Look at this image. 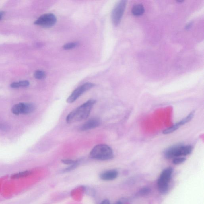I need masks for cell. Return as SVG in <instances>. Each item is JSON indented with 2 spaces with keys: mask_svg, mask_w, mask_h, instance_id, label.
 <instances>
[{
  "mask_svg": "<svg viewBox=\"0 0 204 204\" xmlns=\"http://www.w3.org/2000/svg\"><path fill=\"white\" fill-rule=\"evenodd\" d=\"M96 102V100L93 99L88 100L74 110L67 117V123H72L86 119L90 116L92 108Z\"/></svg>",
  "mask_w": 204,
  "mask_h": 204,
  "instance_id": "cell-1",
  "label": "cell"
},
{
  "mask_svg": "<svg viewBox=\"0 0 204 204\" xmlns=\"http://www.w3.org/2000/svg\"><path fill=\"white\" fill-rule=\"evenodd\" d=\"M90 156L93 159L108 160L114 157L112 149L106 144H99L93 147L90 153Z\"/></svg>",
  "mask_w": 204,
  "mask_h": 204,
  "instance_id": "cell-2",
  "label": "cell"
},
{
  "mask_svg": "<svg viewBox=\"0 0 204 204\" xmlns=\"http://www.w3.org/2000/svg\"><path fill=\"white\" fill-rule=\"evenodd\" d=\"M193 147L191 145H177L168 148L164 152V156L167 159L190 154Z\"/></svg>",
  "mask_w": 204,
  "mask_h": 204,
  "instance_id": "cell-3",
  "label": "cell"
},
{
  "mask_svg": "<svg viewBox=\"0 0 204 204\" xmlns=\"http://www.w3.org/2000/svg\"><path fill=\"white\" fill-rule=\"evenodd\" d=\"M173 173V168L168 167L163 170L160 175L157 182L158 187L159 191L162 194H166L168 192L169 183Z\"/></svg>",
  "mask_w": 204,
  "mask_h": 204,
  "instance_id": "cell-4",
  "label": "cell"
},
{
  "mask_svg": "<svg viewBox=\"0 0 204 204\" xmlns=\"http://www.w3.org/2000/svg\"><path fill=\"white\" fill-rule=\"evenodd\" d=\"M127 1H121L114 8L111 14L112 20L115 26L119 24L125 9Z\"/></svg>",
  "mask_w": 204,
  "mask_h": 204,
  "instance_id": "cell-5",
  "label": "cell"
},
{
  "mask_svg": "<svg viewBox=\"0 0 204 204\" xmlns=\"http://www.w3.org/2000/svg\"><path fill=\"white\" fill-rule=\"evenodd\" d=\"M95 86V84L91 83H86L75 89L71 95L67 99V102L68 103H73L85 92L90 90Z\"/></svg>",
  "mask_w": 204,
  "mask_h": 204,
  "instance_id": "cell-6",
  "label": "cell"
},
{
  "mask_svg": "<svg viewBox=\"0 0 204 204\" xmlns=\"http://www.w3.org/2000/svg\"><path fill=\"white\" fill-rule=\"evenodd\" d=\"M57 18L54 14L51 13L42 15L34 22L36 25H40L46 28L52 27L56 24Z\"/></svg>",
  "mask_w": 204,
  "mask_h": 204,
  "instance_id": "cell-7",
  "label": "cell"
},
{
  "mask_svg": "<svg viewBox=\"0 0 204 204\" xmlns=\"http://www.w3.org/2000/svg\"><path fill=\"white\" fill-rule=\"evenodd\" d=\"M36 109L35 105L30 103H19L15 104L12 108L13 114L16 115L28 114L33 112Z\"/></svg>",
  "mask_w": 204,
  "mask_h": 204,
  "instance_id": "cell-8",
  "label": "cell"
},
{
  "mask_svg": "<svg viewBox=\"0 0 204 204\" xmlns=\"http://www.w3.org/2000/svg\"><path fill=\"white\" fill-rule=\"evenodd\" d=\"M100 124V121L98 119L96 118L90 119L81 126L80 130L81 131H87L91 130L98 127Z\"/></svg>",
  "mask_w": 204,
  "mask_h": 204,
  "instance_id": "cell-9",
  "label": "cell"
},
{
  "mask_svg": "<svg viewBox=\"0 0 204 204\" xmlns=\"http://www.w3.org/2000/svg\"><path fill=\"white\" fill-rule=\"evenodd\" d=\"M118 176V172L113 170L106 171L100 175V178L104 181H111L116 179Z\"/></svg>",
  "mask_w": 204,
  "mask_h": 204,
  "instance_id": "cell-10",
  "label": "cell"
},
{
  "mask_svg": "<svg viewBox=\"0 0 204 204\" xmlns=\"http://www.w3.org/2000/svg\"><path fill=\"white\" fill-rule=\"evenodd\" d=\"M145 9L143 5L141 4H137L133 6L132 9V13L133 15L136 16H140L143 14Z\"/></svg>",
  "mask_w": 204,
  "mask_h": 204,
  "instance_id": "cell-11",
  "label": "cell"
},
{
  "mask_svg": "<svg viewBox=\"0 0 204 204\" xmlns=\"http://www.w3.org/2000/svg\"><path fill=\"white\" fill-rule=\"evenodd\" d=\"M31 174L32 172L30 171H24V172H19L17 174H13L11 176V178L13 179H20V178L27 177Z\"/></svg>",
  "mask_w": 204,
  "mask_h": 204,
  "instance_id": "cell-12",
  "label": "cell"
},
{
  "mask_svg": "<svg viewBox=\"0 0 204 204\" xmlns=\"http://www.w3.org/2000/svg\"><path fill=\"white\" fill-rule=\"evenodd\" d=\"M29 85V82L27 81H23L18 82H14L11 84V88H17L20 87H26Z\"/></svg>",
  "mask_w": 204,
  "mask_h": 204,
  "instance_id": "cell-13",
  "label": "cell"
},
{
  "mask_svg": "<svg viewBox=\"0 0 204 204\" xmlns=\"http://www.w3.org/2000/svg\"><path fill=\"white\" fill-rule=\"evenodd\" d=\"M180 127V126H179V125H178V124L177 123L174 125L169 127V128H168V129L164 130L163 132V134H171V133L174 132V131H176V130L179 129Z\"/></svg>",
  "mask_w": 204,
  "mask_h": 204,
  "instance_id": "cell-14",
  "label": "cell"
},
{
  "mask_svg": "<svg viewBox=\"0 0 204 204\" xmlns=\"http://www.w3.org/2000/svg\"><path fill=\"white\" fill-rule=\"evenodd\" d=\"M194 113V111L192 112L186 118L183 119L181 120V121H180V122H179L178 124H179V125H180V126L183 125H184V124L190 121L191 120L193 117Z\"/></svg>",
  "mask_w": 204,
  "mask_h": 204,
  "instance_id": "cell-15",
  "label": "cell"
},
{
  "mask_svg": "<svg viewBox=\"0 0 204 204\" xmlns=\"http://www.w3.org/2000/svg\"><path fill=\"white\" fill-rule=\"evenodd\" d=\"M79 43L77 42L67 43L63 46V48L65 50H71L77 47Z\"/></svg>",
  "mask_w": 204,
  "mask_h": 204,
  "instance_id": "cell-16",
  "label": "cell"
},
{
  "mask_svg": "<svg viewBox=\"0 0 204 204\" xmlns=\"http://www.w3.org/2000/svg\"><path fill=\"white\" fill-rule=\"evenodd\" d=\"M34 77L38 79H42L46 76V73L44 72L41 70L36 71L34 74Z\"/></svg>",
  "mask_w": 204,
  "mask_h": 204,
  "instance_id": "cell-17",
  "label": "cell"
},
{
  "mask_svg": "<svg viewBox=\"0 0 204 204\" xmlns=\"http://www.w3.org/2000/svg\"><path fill=\"white\" fill-rule=\"evenodd\" d=\"M186 158L184 157L175 158L173 160V163L175 165H179L182 164L186 161Z\"/></svg>",
  "mask_w": 204,
  "mask_h": 204,
  "instance_id": "cell-18",
  "label": "cell"
},
{
  "mask_svg": "<svg viewBox=\"0 0 204 204\" xmlns=\"http://www.w3.org/2000/svg\"><path fill=\"white\" fill-rule=\"evenodd\" d=\"M151 189L149 187H144L141 188L139 191V194L141 195H146L150 193Z\"/></svg>",
  "mask_w": 204,
  "mask_h": 204,
  "instance_id": "cell-19",
  "label": "cell"
},
{
  "mask_svg": "<svg viewBox=\"0 0 204 204\" xmlns=\"http://www.w3.org/2000/svg\"><path fill=\"white\" fill-rule=\"evenodd\" d=\"M79 165V162L77 160L75 163L71 165L70 166L68 167V168H67L66 169H64V170H63V172H70V171H71L72 170L75 169Z\"/></svg>",
  "mask_w": 204,
  "mask_h": 204,
  "instance_id": "cell-20",
  "label": "cell"
},
{
  "mask_svg": "<svg viewBox=\"0 0 204 204\" xmlns=\"http://www.w3.org/2000/svg\"><path fill=\"white\" fill-rule=\"evenodd\" d=\"M0 130L4 131H8L10 130V127L7 124H0Z\"/></svg>",
  "mask_w": 204,
  "mask_h": 204,
  "instance_id": "cell-21",
  "label": "cell"
},
{
  "mask_svg": "<svg viewBox=\"0 0 204 204\" xmlns=\"http://www.w3.org/2000/svg\"><path fill=\"white\" fill-rule=\"evenodd\" d=\"M77 161L71 159H63L61 160L62 162L65 164L66 165L73 164L77 162Z\"/></svg>",
  "mask_w": 204,
  "mask_h": 204,
  "instance_id": "cell-22",
  "label": "cell"
},
{
  "mask_svg": "<svg viewBox=\"0 0 204 204\" xmlns=\"http://www.w3.org/2000/svg\"><path fill=\"white\" fill-rule=\"evenodd\" d=\"M100 204H110V203L108 200L105 199L102 201Z\"/></svg>",
  "mask_w": 204,
  "mask_h": 204,
  "instance_id": "cell-23",
  "label": "cell"
},
{
  "mask_svg": "<svg viewBox=\"0 0 204 204\" xmlns=\"http://www.w3.org/2000/svg\"><path fill=\"white\" fill-rule=\"evenodd\" d=\"M4 15V13L3 12H0V20L2 18Z\"/></svg>",
  "mask_w": 204,
  "mask_h": 204,
  "instance_id": "cell-24",
  "label": "cell"
},
{
  "mask_svg": "<svg viewBox=\"0 0 204 204\" xmlns=\"http://www.w3.org/2000/svg\"><path fill=\"white\" fill-rule=\"evenodd\" d=\"M114 204H123V203L121 201H118L116 202Z\"/></svg>",
  "mask_w": 204,
  "mask_h": 204,
  "instance_id": "cell-25",
  "label": "cell"
}]
</instances>
